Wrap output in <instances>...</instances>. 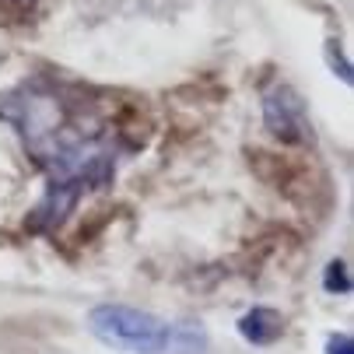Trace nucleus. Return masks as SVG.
Instances as JSON below:
<instances>
[{
	"label": "nucleus",
	"mask_w": 354,
	"mask_h": 354,
	"mask_svg": "<svg viewBox=\"0 0 354 354\" xmlns=\"http://www.w3.org/2000/svg\"><path fill=\"white\" fill-rule=\"evenodd\" d=\"M326 354H354L351 333H330L326 337Z\"/></svg>",
	"instance_id": "obj_6"
},
{
	"label": "nucleus",
	"mask_w": 354,
	"mask_h": 354,
	"mask_svg": "<svg viewBox=\"0 0 354 354\" xmlns=\"http://www.w3.org/2000/svg\"><path fill=\"white\" fill-rule=\"evenodd\" d=\"M323 288L330 295H351V274H347V263L344 260H330L326 270H323Z\"/></svg>",
	"instance_id": "obj_4"
},
{
	"label": "nucleus",
	"mask_w": 354,
	"mask_h": 354,
	"mask_svg": "<svg viewBox=\"0 0 354 354\" xmlns=\"http://www.w3.org/2000/svg\"><path fill=\"white\" fill-rule=\"evenodd\" d=\"M18 4H32V0H18Z\"/></svg>",
	"instance_id": "obj_7"
},
{
	"label": "nucleus",
	"mask_w": 354,
	"mask_h": 354,
	"mask_svg": "<svg viewBox=\"0 0 354 354\" xmlns=\"http://www.w3.org/2000/svg\"><path fill=\"white\" fill-rule=\"evenodd\" d=\"M326 64H330V71L333 74H340V81L344 84H351L354 77H351V64H347V57H344V49H340V42L337 39H330L326 42Z\"/></svg>",
	"instance_id": "obj_5"
},
{
	"label": "nucleus",
	"mask_w": 354,
	"mask_h": 354,
	"mask_svg": "<svg viewBox=\"0 0 354 354\" xmlns=\"http://www.w3.org/2000/svg\"><path fill=\"white\" fill-rule=\"evenodd\" d=\"M263 127L284 144H313L306 102L288 81H274L263 91Z\"/></svg>",
	"instance_id": "obj_2"
},
{
	"label": "nucleus",
	"mask_w": 354,
	"mask_h": 354,
	"mask_svg": "<svg viewBox=\"0 0 354 354\" xmlns=\"http://www.w3.org/2000/svg\"><path fill=\"white\" fill-rule=\"evenodd\" d=\"M239 337L252 347H270L284 337V316L277 309H267V306H252L239 319Z\"/></svg>",
	"instance_id": "obj_3"
},
{
	"label": "nucleus",
	"mask_w": 354,
	"mask_h": 354,
	"mask_svg": "<svg viewBox=\"0 0 354 354\" xmlns=\"http://www.w3.org/2000/svg\"><path fill=\"white\" fill-rule=\"evenodd\" d=\"M88 330L98 344L123 354H204L207 333L193 323H169L147 309L102 301L88 313Z\"/></svg>",
	"instance_id": "obj_1"
}]
</instances>
